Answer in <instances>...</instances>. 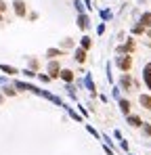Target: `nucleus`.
<instances>
[{
    "mask_svg": "<svg viewBox=\"0 0 151 155\" xmlns=\"http://www.w3.org/2000/svg\"><path fill=\"white\" fill-rule=\"evenodd\" d=\"M115 65H118L122 71H130V67H132V59H130V55H122V57H118V59H115Z\"/></svg>",
    "mask_w": 151,
    "mask_h": 155,
    "instance_id": "obj_1",
    "label": "nucleus"
},
{
    "mask_svg": "<svg viewBox=\"0 0 151 155\" xmlns=\"http://www.w3.org/2000/svg\"><path fill=\"white\" fill-rule=\"evenodd\" d=\"M13 6H15V13H17L19 17H23V15H25V2H23V0H15V2H13Z\"/></svg>",
    "mask_w": 151,
    "mask_h": 155,
    "instance_id": "obj_2",
    "label": "nucleus"
},
{
    "mask_svg": "<svg viewBox=\"0 0 151 155\" xmlns=\"http://www.w3.org/2000/svg\"><path fill=\"white\" fill-rule=\"evenodd\" d=\"M143 80H145L147 88L151 90V63H147V65H145V69H143Z\"/></svg>",
    "mask_w": 151,
    "mask_h": 155,
    "instance_id": "obj_3",
    "label": "nucleus"
},
{
    "mask_svg": "<svg viewBox=\"0 0 151 155\" xmlns=\"http://www.w3.org/2000/svg\"><path fill=\"white\" fill-rule=\"evenodd\" d=\"M88 23H90V21H88V17H86L84 13L78 15V27H80V30H88Z\"/></svg>",
    "mask_w": 151,
    "mask_h": 155,
    "instance_id": "obj_4",
    "label": "nucleus"
},
{
    "mask_svg": "<svg viewBox=\"0 0 151 155\" xmlns=\"http://www.w3.org/2000/svg\"><path fill=\"white\" fill-rule=\"evenodd\" d=\"M74 59H76L78 63H84V61H86V50H84V48H76Z\"/></svg>",
    "mask_w": 151,
    "mask_h": 155,
    "instance_id": "obj_5",
    "label": "nucleus"
},
{
    "mask_svg": "<svg viewBox=\"0 0 151 155\" xmlns=\"http://www.w3.org/2000/svg\"><path fill=\"white\" fill-rule=\"evenodd\" d=\"M139 103H141L145 109H149V111H151V96H149V94H141V96H139Z\"/></svg>",
    "mask_w": 151,
    "mask_h": 155,
    "instance_id": "obj_6",
    "label": "nucleus"
},
{
    "mask_svg": "<svg viewBox=\"0 0 151 155\" xmlns=\"http://www.w3.org/2000/svg\"><path fill=\"white\" fill-rule=\"evenodd\" d=\"M120 84H122V88H124V90H128V88L132 86V78L128 76V74H124V76H122V80H120Z\"/></svg>",
    "mask_w": 151,
    "mask_h": 155,
    "instance_id": "obj_7",
    "label": "nucleus"
},
{
    "mask_svg": "<svg viewBox=\"0 0 151 155\" xmlns=\"http://www.w3.org/2000/svg\"><path fill=\"white\" fill-rule=\"evenodd\" d=\"M128 124L134 126V128H139V126H143V119L139 115H130V113H128Z\"/></svg>",
    "mask_w": 151,
    "mask_h": 155,
    "instance_id": "obj_8",
    "label": "nucleus"
},
{
    "mask_svg": "<svg viewBox=\"0 0 151 155\" xmlns=\"http://www.w3.org/2000/svg\"><path fill=\"white\" fill-rule=\"evenodd\" d=\"M49 71H50V76L55 78V76H59L61 74V69H59V63L57 61H52V63H49Z\"/></svg>",
    "mask_w": 151,
    "mask_h": 155,
    "instance_id": "obj_9",
    "label": "nucleus"
},
{
    "mask_svg": "<svg viewBox=\"0 0 151 155\" xmlns=\"http://www.w3.org/2000/svg\"><path fill=\"white\" fill-rule=\"evenodd\" d=\"M132 50H134V42H132V40H130V42H126L124 46H120V48H118V52H132Z\"/></svg>",
    "mask_w": 151,
    "mask_h": 155,
    "instance_id": "obj_10",
    "label": "nucleus"
},
{
    "mask_svg": "<svg viewBox=\"0 0 151 155\" xmlns=\"http://www.w3.org/2000/svg\"><path fill=\"white\" fill-rule=\"evenodd\" d=\"M59 76L63 78L65 82H74V71H69V69H61V74Z\"/></svg>",
    "mask_w": 151,
    "mask_h": 155,
    "instance_id": "obj_11",
    "label": "nucleus"
},
{
    "mask_svg": "<svg viewBox=\"0 0 151 155\" xmlns=\"http://www.w3.org/2000/svg\"><path fill=\"white\" fill-rule=\"evenodd\" d=\"M143 27H151V13H145L143 17H141V21H139Z\"/></svg>",
    "mask_w": 151,
    "mask_h": 155,
    "instance_id": "obj_12",
    "label": "nucleus"
},
{
    "mask_svg": "<svg viewBox=\"0 0 151 155\" xmlns=\"http://www.w3.org/2000/svg\"><path fill=\"white\" fill-rule=\"evenodd\" d=\"M120 109H122V111L128 115V113H130V103H128L126 99H120Z\"/></svg>",
    "mask_w": 151,
    "mask_h": 155,
    "instance_id": "obj_13",
    "label": "nucleus"
},
{
    "mask_svg": "<svg viewBox=\"0 0 151 155\" xmlns=\"http://www.w3.org/2000/svg\"><path fill=\"white\" fill-rule=\"evenodd\" d=\"M90 46H93V40L88 38V36H84V38H82V48H84V50H88Z\"/></svg>",
    "mask_w": 151,
    "mask_h": 155,
    "instance_id": "obj_14",
    "label": "nucleus"
},
{
    "mask_svg": "<svg viewBox=\"0 0 151 155\" xmlns=\"http://www.w3.org/2000/svg\"><path fill=\"white\" fill-rule=\"evenodd\" d=\"M65 109H67V113H69V115L74 117V119H76V122H82V119H80V115H78V113H76V111H74V109H71V107H67V105H65Z\"/></svg>",
    "mask_w": 151,
    "mask_h": 155,
    "instance_id": "obj_15",
    "label": "nucleus"
},
{
    "mask_svg": "<svg viewBox=\"0 0 151 155\" xmlns=\"http://www.w3.org/2000/svg\"><path fill=\"white\" fill-rule=\"evenodd\" d=\"M74 6H76L78 15H82V13H84V6H82V2H80V0H74Z\"/></svg>",
    "mask_w": 151,
    "mask_h": 155,
    "instance_id": "obj_16",
    "label": "nucleus"
},
{
    "mask_svg": "<svg viewBox=\"0 0 151 155\" xmlns=\"http://www.w3.org/2000/svg\"><path fill=\"white\" fill-rule=\"evenodd\" d=\"M0 69H2V71H6V74H11V76H13V74H17V69H15V67H8V65H0Z\"/></svg>",
    "mask_w": 151,
    "mask_h": 155,
    "instance_id": "obj_17",
    "label": "nucleus"
},
{
    "mask_svg": "<svg viewBox=\"0 0 151 155\" xmlns=\"http://www.w3.org/2000/svg\"><path fill=\"white\" fill-rule=\"evenodd\" d=\"M86 88H88V90H95V84H93V78H90V74H86Z\"/></svg>",
    "mask_w": 151,
    "mask_h": 155,
    "instance_id": "obj_18",
    "label": "nucleus"
},
{
    "mask_svg": "<svg viewBox=\"0 0 151 155\" xmlns=\"http://www.w3.org/2000/svg\"><path fill=\"white\" fill-rule=\"evenodd\" d=\"M61 55H63V52L57 50V48H50V50H49V57H61Z\"/></svg>",
    "mask_w": 151,
    "mask_h": 155,
    "instance_id": "obj_19",
    "label": "nucleus"
},
{
    "mask_svg": "<svg viewBox=\"0 0 151 155\" xmlns=\"http://www.w3.org/2000/svg\"><path fill=\"white\" fill-rule=\"evenodd\" d=\"M101 17H103V19H109V17H111V11H101Z\"/></svg>",
    "mask_w": 151,
    "mask_h": 155,
    "instance_id": "obj_20",
    "label": "nucleus"
},
{
    "mask_svg": "<svg viewBox=\"0 0 151 155\" xmlns=\"http://www.w3.org/2000/svg\"><path fill=\"white\" fill-rule=\"evenodd\" d=\"M132 32H134V34H143V32H145V27H143V25H137Z\"/></svg>",
    "mask_w": 151,
    "mask_h": 155,
    "instance_id": "obj_21",
    "label": "nucleus"
},
{
    "mask_svg": "<svg viewBox=\"0 0 151 155\" xmlns=\"http://www.w3.org/2000/svg\"><path fill=\"white\" fill-rule=\"evenodd\" d=\"M143 132H145L147 136H149V134H151V126H149V124H145V126H143Z\"/></svg>",
    "mask_w": 151,
    "mask_h": 155,
    "instance_id": "obj_22",
    "label": "nucleus"
},
{
    "mask_svg": "<svg viewBox=\"0 0 151 155\" xmlns=\"http://www.w3.org/2000/svg\"><path fill=\"white\" fill-rule=\"evenodd\" d=\"M111 94H113V99H118V101H120V88H113V92H111Z\"/></svg>",
    "mask_w": 151,
    "mask_h": 155,
    "instance_id": "obj_23",
    "label": "nucleus"
},
{
    "mask_svg": "<svg viewBox=\"0 0 151 155\" xmlns=\"http://www.w3.org/2000/svg\"><path fill=\"white\" fill-rule=\"evenodd\" d=\"M88 132H90V134H93V136H97V138H99V132H97V130H95V128H93V126H88Z\"/></svg>",
    "mask_w": 151,
    "mask_h": 155,
    "instance_id": "obj_24",
    "label": "nucleus"
},
{
    "mask_svg": "<svg viewBox=\"0 0 151 155\" xmlns=\"http://www.w3.org/2000/svg\"><path fill=\"white\" fill-rule=\"evenodd\" d=\"M105 153H107V155H113V151H111L109 147H105Z\"/></svg>",
    "mask_w": 151,
    "mask_h": 155,
    "instance_id": "obj_25",
    "label": "nucleus"
},
{
    "mask_svg": "<svg viewBox=\"0 0 151 155\" xmlns=\"http://www.w3.org/2000/svg\"><path fill=\"white\" fill-rule=\"evenodd\" d=\"M4 8H6V6H4V2L0 0V11H4Z\"/></svg>",
    "mask_w": 151,
    "mask_h": 155,
    "instance_id": "obj_26",
    "label": "nucleus"
}]
</instances>
